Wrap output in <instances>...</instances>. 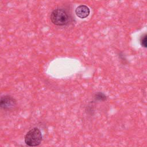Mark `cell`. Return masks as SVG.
<instances>
[{"mask_svg":"<svg viewBox=\"0 0 147 147\" xmlns=\"http://www.w3.org/2000/svg\"><path fill=\"white\" fill-rule=\"evenodd\" d=\"M89 7L84 5H81L78 6L75 9V14L80 18H85L90 14Z\"/></svg>","mask_w":147,"mask_h":147,"instance_id":"277c9868","label":"cell"},{"mask_svg":"<svg viewBox=\"0 0 147 147\" xmlns=\"http://www.w3.org/2000/svg\"><path fill=\"white\" fill-rule=\"evenodd\" d=\"M17 105L15 99L10 95H3L0 98V109L9 111L14 109Z\"/></svg>","mask_w":147,"mask_h":147,"instance_id":"3957f363","label":"cell"},{"mask_svg":"<svg viewBox=\"0 0 147 147\" xmlns=\"http://www.w3.org/2000/svg\"><path fill=\"white\" fill-rule=\"evenodd\" d=\"M94 98H95V100L98 101H105L106 100L107 96L103 92H98L95 94Z\"/></svg>","mask_w":147,"mask_h":147,"instance_id":"5b68a950","label":"cell"},{"mask_svg":"<svg viewBox=\"0 0 147 147\" xmlns=\"http://www.w3.org/2000/svg\"><path fill=\"white\" fill-rule=\"evenodd\" d=\"M146 34L145 33L144 35H142L140 38V44L142 47L144 48L147 47V44H146Z\"/></svg>","mask_w":147,"mask_h":147,"instance_id":"8992f818","label":"cell"},{"mask_svg":"<svg viewBox=\"0 0 147 147\" xmlns=\"http://www.w3.org/2000/svg\"><path fill=\"white\" fill-rule=\"evenodd\" d=\"M41 141V132L37 127L30 129L25 136V142L29 146H37L40 144Z\"/></svg>","mask_w":147,"mask_h":147,"instance_id":"7a4b0ae2","label":"cell"},{"mask_svg":"<svg viewBox=\"0 0 147 147\" xmlns=\"http://www.w3.org/2000/svg\"><path fill=\"white\" fill-rule=\"evenodd\" d=\"M52 22L57 26H64L69 22V16L65 10L61 8H57L53 10L50 16Z\"/></svg>","mask_w":147,"mask_h":147,"instance_id":"6da1fadb","label":"cell"}]
</instances>
